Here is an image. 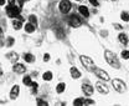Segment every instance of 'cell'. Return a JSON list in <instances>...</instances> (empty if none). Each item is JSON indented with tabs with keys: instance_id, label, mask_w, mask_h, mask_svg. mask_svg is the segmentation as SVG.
Returning a JSON list of instances; mask_svg holds the SVG:
<instances>
[{
	"instance_id": "1",
	"label": "cell",
	"mask_w": 129,
	"mask_h": 106,
	"mask_svg": "<svg viewBox=\"0 0 129 106\" xmlns=\"http://www.w3.org/2000/svg\"><path fill=\"white\" fill-rule=\"evenodd\" d=\"M104 57H106L107 62L109 64L110 66H113V68H116V69H119V68H120V64H119V61H118L116 54H113L112 51L106 50V51H104Z\"/></svg>"
},
{
	"instance_id": "16",
	"label": "cell",
	"mask_w": 129,
	"mask_h": 106,
	"mask_svg": "<svg viewBox=\"0 0 129 106\" xmlns=\"http://www.w3.org/2000/svg\"><path fill=\"white\" fill-rule=\"evenodd\" d=\"M119 41L122 42V44H124V45H127L128 44V37H127V35L125 34H119Z\"/></svg>"
},
{
	"instance_id": "29",
	"label": "cell",
	"mask_w": 129,
	"mask_h": 106,
	"mask_svg": "<svg viewBox=\"0 0 129 106\" xmlns=\"http://www.w3.org/2000/svg\"><path fill=\"white\" fill-rule=\"evenodd\" d=\"M50 60V55L48 54H45L44 55V61H48Z\"/></svg>"
},
{
	"instance_id": "22",
	"label": "cell",
	"mask_w": 129,
	"mask_h": 106,
	"mask_svg": "<svg viewBox=\"0 0 129 106\" xmlns=\"http://www.w3.org/2000/svg\"><path fill=\"white\" fill-rule=\"evenodd\" d=\"M8 57H9V59H10V60H11L12 62H15V61L17 60V57H19V56H17V55H16L15 53H10V54L8 55Z\"/></svg>"
},
{
	"instance_id": "6",
	"label": "cell",
	"mask_w": 129,
	"mask_h": 106,
	"mask_svg": "<svg viewBox=\"0 0 129 106\" xmlns=\"http://www.w3.org/2000/svg\"><path fill=\"white\" fill-rule=\"evenodd\" d=\"M68 23H70V25L73 26V28H78V26L81 25V20H80V18L76 16V15H71L70 19H68Z\"/></svg>"
},
{
	"instance_id": "18",
	"label": "cell",
	"mask_w": 129,
	"mask_h": 106,
	"mask_svg": "<svg viewBox=\"0 0 129 106\" xmlns=\"http://www.w3.org/2000/svg\"><path fill=\"white\" fill-rule=\"evenodd\" d=\"M65 89H66V85H65L63 82H61V84H59V85H57L56 91H57L59 94H61V92H63V91H65Z\"/></svg>"
},
{
	"instance_id": "12",
	"label": "cell",
	"mask_w": 129,
	"mask_h": 106,
	"mask_svg": "<svg viewBox=\"0 0 129 106\" xmlns=\"http://www.w3.org/2000/svg\"><path fill=\"white\" fill-rule=\"evenodd\" d=\"M70 71H71V76H72L73 79H78V77L81 76V72H80L76 68H71Z\"/></svg>"
},
{
	"instance_id": "7",
	"label": "cell",
	"mask_w": 129,
	"mask_h": 106,
	"mask_svg": "<svg viewBox=\"0 0 129 106\" xmlns=\"http://www.w3.org/2000/svg\"><path fill=\"white\" fill-rule=\"evenodd\" d=\"M94 72H96V75H97L98 77H101L102 80H104V81H108V80H109V75H108L104 70H102V69H96Z\"/></svg>"
},
{
	"instance_id": "25",
	"label": "cell",
	"mask_w": 129,
	"mask_h": 106,
	"mask_svg": "<svg viewBox=\"0 0 129 106\" xmlns=\"http://www.w3.org/2000/svg\"><path fill=\"white\" fill-rule=\"evenodd\" d=\"M14 42H15V40H14L12 37H9L8 41H6V46H12V45H14Z\"/></svg>"
},
{
	"instance_id": "31",
	"label": "cell",
	"mask_w": 129,
	"mask_h": 106,
	"mask_svg": "<svg viewBox=\"0 0 129 106\" xmlns=\"http://www.w3.org/2000/svg\"><path fill=\"white\" fill-rule=\"evenodd\" d=\"M24 1H27V0H20V3H19V5H20V6H21V5H23V4H24Z\"/></svg>"
},
{
	"instance_id": "24",
	"label": "cell",
	"mask_w": 129,
	"mask_h": 106,
	"mask_svg": "<svg viewBox=\"0 0 129 106\" xmlns=\"http://www.w3.org/2000/svg\"><path fill=\"white\" fill-rule=\"evenodd\" d=\"M120 18H122V20H124V21H129V14H128V13H122Z\"/></svg>"
},
{
	"instance_id": "32",
	"label": "cell",
	"mask_w": 129,
	"mask_h": 106,
	"mask_svg": "<svg viewBox=\"0 0 129 106\" xmlns=\"http://www.w3.org/2000/svg\"><path fill=\"white\" fill-rule=\"evenodd\" d=\"M116 28H117V29H122V26H120L119 24H116Z\"/></svg>"
},
{
	"instance_id": "2",
	"label": "cell",
	"mask_w": 129,
	"mask_h": 106,
	"mask_svg": "<svg viewBox=\"0 0 129 106\" xmlns=\"http://www.w3.org/2000/svg\"><path fill=\"white\" fill-rule=\"evenodd\" d=\"M81 62L83 64V66L88 70V71H94L96 70V65L94 62L92 61V59H89L88 56H81Z\"/></svg>"
},
{
	"instance_id": "20",
	"label": "cell",
	"mask_w": 129,
	"mask_h": 106,
	"mask_svg": "<svg viewBox=\"0 0 129 106\" xmlns=\"http://www.w3.org/2000/svg\"><path fill=\"white\" fill-rule=\"evenodd\" d=\"M23 82H24L25 85H27V86H31V85H32V81H31L30 76H25V77L23 79Z\"/></svg>"
},
{
	"instance_id": "21",
	"label": "cell",
	"mask_w": 129,
	"mask_h": 106,
	"mask_svg": "<svg viewBox=\"0 0 129 106\" xmlns=\"http://www.w3.org/2000/svg\"><path fill=\"white\" fill-rule=\"evenodd\" d=\"M42 77H44V80L50 81V80L52 79V72H51V71H47V72H45V74H44V76H42Z\"/></svg>"
},
{
	"instance_id": "33",
	"label": "cell",
	"mask_w": 129,
	"mask_h": 106,
	"mask_svg": "<svg viewBox=\"0 0 129 106\" xmlns=\"http://www.w3.org/2000/svg\"><path fill=\"white\" fill-rule=\"evenodd\" d=\"M9 1H10V3H12V1H14V0H9Z\"/></svg>"
},
{
	"instance_id": "30",
	"label": "cell",
	"mask_w": 129,
	"mask_h": 106,
	"mask_svg": "<svg viewBox=\"0 0 129 106\" xmlns=\"http://www.w3.org/2000/svg\"><path fill=\"white\" fill-rule=\"evenodd\" d=\"M0 5L4 6V5H5V0H0Z\"/></svg>"
},
{
	"instance_id": "9",
	"label": "cell",
	"mask_w": 129,
	"mask_h": 106,
	"mask_svg": "<svg viewBox=\"0 0 129 106\" xmlns=\"http://www.w3.org/2000/svg\"><path fill=\"white\" fill-rule=\"evenodd\" d=\"M96 88H97V90L101 92V94H108V88L104 84H102V82H97L96 84Z\"/></svg>"
},
{
	"instance_id": "17",
	"label": "cell",
	"mask_w": 129,
	"mask_h": 106,
	"mask_svg": "<svg viewBox=\"0 0 129 106\" xmlns=\"http://www.w3.org/2000/svg\"><path fill=\"white\" fill-rule=\"evenodd\" d=\"M73 105H76V106H80V105H86V99H76L75 101H73Z\"/></svg>"
},
{
	"instance_id": "28",
	"label": "cell",
	"mask_w": 129,
	"mask_h": 106,
	"mask_svg": "<svg viewBox=\"0 0 129 106\" xmlns=\"http://www.w3.org/2000/svg\"><path fill=\"white\" fill-rule=\"evenodd\" d=\"M89 3H91V4H93V5H96V6H97V5H98V0H89Z\"/></svg>"
},
{
	"instance_id": "14",
	"label": "cell",
	"mask_w": 129,
	"mask_h": 106,
	"mask_svg": "<svg viewBox=\"0 0 129 106\" xmlns=\"http://www.w3.org/2000/svg\"><path fill=\"white\" fill-rule=\"evenodd\" d=\"M35 29H36V25L32 24V23H29V24L25 25V30L27 33H32V31H35Z\"/></svg>"
},
{
	"instance_id": "23",
	"label": "cell",
	"mask_w": 129,
	"mask_h": 106,
	"mask_svg": "<svg viewBox=\"0 0 129 106\" xmlns=\"http://www.w3.org/2000/svg\"><path fill=\"white\" fill-rule=\"evenodd\" d=\"M29 20H30V23H32V24H35V25H37V19H36L35 15H30V16H29Z\"/></svg>"
},
{
	"instance_id": "10",
	"label": "cell",
	"mask_w": 129,
	"mask_h": 106,
	"mask_svg": "<svg viewBox=\"0 0 129 106\" xmlns=\"http://www.w3.org/2000/svg\"><path fill=\"white\" fill-rule=\"evenodd\" d=\"M82 90H83L84 95H92V92H93V88L91 85H87V84L82 85Z\"/></svg>"
},
{
	"instance_id": "34",
	"label": "cell",
	"mask_w": 129,
	"mask_h": 106,
	"mask_svg": "<svg viewBox=\"0 0 129 106\" xmlns=\"http://www.w3.org/2000/svg\"><path fill=\"white\" fill-rule=\"evenodd\" d=\"M78 1H80V0H78Z\"/></svg>"
},
{
	"instance_id": "26",
	"label": "cell",
	"mask_w": 129,
	"mask_h": 106,
	"mask_svg": "<svg viewBox=\"0 0 129 106\" xmlns=\"http://www.w3.org/2000/svg\"><path fill=\"white\" fill-rule=\"evenodd\" d=\"M122 57H123V59H129V51H128V50L123 51V53H122Z\"/></svg>"
},
{
	"instance_id": "8",
	"label": "cell",
	"mask_w": 129,
	"mask_h": 106,
	"mask_svg": "<svg viewBox=\"0 0 129 106\" xmlns=\"http://www.w3.org/2000/svg\"><path fill=\"white\" fill-rule=\"evenodd\" d=\"M12 70L17 74H23V72H25L26 69H25V65H23V64H15L12 66Z\"/></svg>"
},
{
	"instance_id": "11",
	"label": "cell",
	"mask_w": 129,
	"mask_h": 106,
	"mask_svg": "<svg viewBox=\"0 0 129 106\" xmlns=\"http://www.w3.org/2000/svg\"><path fill=\"white\" fill-rule=\"evenodd\" d=\"M19 91H20V88L17 86V85H15V86L11 89V91H10V97L14 100V99H16L17 97V95H19Z\"/></svg>"
},
{
	"instance_id": "4",
	"label": "cell",
	"mask_w": 129,
	"mask_h": 106,
	"mask_svg": "<svg viewBox=\"0 0 129 106\" xmlns=\"http://www.w3.org/2000/svg\"><path fill=\"white\" fill-rule=\"evenodd\" d=\"M112 85H113L114 90H116V91H118V92H124V91L127 90V88H125V84H124L122 80L116 79V80H113V81H112Z\"/></svg>"
},
{
	"instance_id": "13",
	"label": "cell",
	"mask_w": 129,
	"mask_h": 106,
	"mask_svg": "<svg viewBox=\"0 0 129 106\" xmlns=\"http://www.w3.org/2000/svg\"><path fill=\"white\" fill-rule=\"evenodd\" d=\"M78 10H80V13H81L84 18H88V16H89V11H88V9H87L86 6H80Z\"/></svg>"
},
{
	"instance_id": "15",
	"label": "cell",
	"mask_w": 129,
	"mask_h": 106,
	"mask_svg": "<svg viewBox=\"0 0 129 106\" xmlns=\"http://www.w3.org/2000/svg\"><path fill=\"white\" fill-rule=\"evenodd\" d=\"M21 21H23V20H14V21H12L14 29H16V30L21 29V28H23V23H21Z\"/></svg>"
},
{
	"instance_id": "5",
	"label": "cell",
	"mask_w": 129,
	"mask_h": 106,
	"mask_svg": "<svg viewBox=\"0 0 129 106\" xmlns=\"http://www.w3.org/2000/svg\"><path fill=\"white\" fill-rule=\"evenodd\" d=\"M60 10H61L62 14H67L71 10V3H70V0H61V3H60Z\"/></svg>"
},
{
	"instance_id": "27",
	"label": "cell",
	"mask_w": 129,
	"mask_h": 106,
	"mask_svg": "<svg viewBox=\"0 0 129 106\" xmlns=\"http://www.w3.org/2000/svg\"><path fill=\"white\" fill-rule=\"evenodd\" d=\"M37 104H39V105H42V106H46V105H47V102L44 101V100H41V99H37Z\"/></svg>"
},
{
	"instance_id": "3",
	"label": "cell",
	"mask_w": 129,
	"mask_h": 106,
	"mask_svg": "<svg viewBox=\"0 0 129 106\" xmlns=\"http://www.w3.org/2000/svg\"><path fill=\"white\" fill-rule=\"evenodd\" d=\"M6 14L9 18H17L20 15V8L11 4V5L6 6Z\"/></svg>"
},
{
	"instance_id": "19",
	"label": "cell",
	"mask_w": 129,
	"mask_h": 106,
	"mask_svg": "<svg viewBox=\"0 0 129 106\" xmlns=\"http://www.w3.org/2000/svg\"><path fill=\"white\" fill-rule=\"evenodd\" d=\"M24 59H25V61H27V62H32V61L35 60L34 55H31V54H25V55H24Z\"/></svg>"
}]
</instances>
